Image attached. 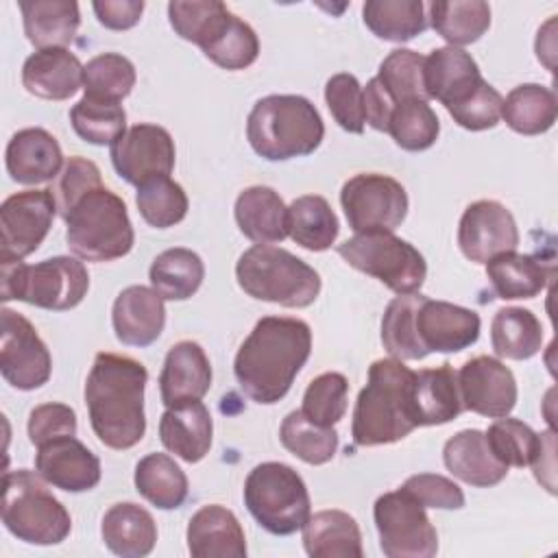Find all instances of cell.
I'll return each mask as SVG.
<instances>
[{"label": "cell", "mask_w": 558, "mask_h": 558, "mask_svg": "<svg viewBox=\"0 0 558 558\" xmlns=\"http://www.w3.org/2000/svg\"><path fill=\"white\" fill-rule=\"evenodd\" d=\"M312 353V329L301 318L264 316L240 344L233 373L242 392L262 405L281 401Z\"/></svg>", "instance_id": "cell-1"}, {"label": "cell", "mask_w": 558, "mask_h": 558, "mask_svg": "<svg viewBox=\"0 0 558 558\" xmlns=\"http://www.w3.org/2000/svg\"><path fill=\"white\" fill-rule=\"evenodd\" d=\"M146 381L148 371L142 362L118 353H96L85 381V405L92 429L105 447L124 451L144 438Z\"/></svg>", "instance_id": "cell-2"}, {"label": "cell", "mask_w": 558, "mask_h": 558, "mask_svg": "<svg viewBox=\"0 0 558 558\" xmlns=\"http://www.w3.org/2000/svg\"><path fill=\"white\" fill-rule=\"evenodd\" d=\"M414 371L403 360H375L368 368L366 386L360 390L351 436L357 447H377L403 440L418 427L414 403Z\"/></svg>", "instance_id": "cell-3"}, {"label": "cell", "mask_w": 558, "mask_h": 558, "mask_svg": "<svg viewBox=\"0 0 558 558\" xmlns=\"http://www.w3.org/2000/svg\"><path fill=\"white\" fill-rule=\"evenodd\" d=\"M325 137L318 109L299 94H270L259 98L246 120L251 148L268 161H288L312 155Z\"/></svg>", "instance_id": "cell-4"}, {"label": "cell", "mask_w": 558, "mask_h": 558, "mask_svg": "<svg viewBox=\"0 0 558 558\" xmlns=\"http://www.w3.org/2000/svg\"><path fill=\"white\" fill-rule=\"evenodd\" d=\"M238 286L257 301L307 307L320 294V275L290 251L272 244L246 248L235 264Z\"/></svg>", "instance_id": "cell-5"}, {"label": "cell", "mask_w": 558, "mask_h": 558, "mask_svg": "<svg viewBox=\"0 0 558 558\" xmlns=\"http://www.w3.org/2000/svg\"><path fill=\"white\" fill-rule=\"evenodd\" d=\"M63 220L70 251L85 262H113L133 248L135 231L126 205L105 185L85 194Z\"/></svg>", "instance_id": "cell-6"}, {"label": "cell", "mask_w": 558, "mask_h": 558, "mask_svg": "<svg viewBox=\"0 0 558 558\" xmlns=\"http://www.w3.org/2000/svg\"><path fill=\"white\" fill-rule=\"evenodd\" d=\"M46 480L35 471H7L2 480V523L28 545H59L72 530L65 506L46 488Z\"/></svg>", "instance_id": "cell-7"}, {"label": "cell", "mask_w": 558, "mask_h": 558, "mask_svg": "<svg viewBox=\"0 0 558 558\" xmlns=\"http://www.w3.org/2000/svg\"><path fill=\"white\" fill-rule=\"evenodd\" d=\"M89 290V275L83 262L57 255L37 264H0V299L24 301L35 307L68 312Z\"/></svg>", "instance_id": "cell-8"}, {"label": "cell", "mask_w": 558, "mask_h": 558, "mask_svg": "<svg viewBox=\"0 0 558 558\" xmlns=\"http://www.w3.org/2000/svg\"><path fill=\"white\" fill-rule=\"evenodd\" d=\"M244 506L275 536L294 534L312 514L303 477L283 462H262L251 469L244 482Z\"/></svg>", "instance_id": "cell-9"}, {"label": "cell", "mask_w": 558, "mask_h": 558, "mask_svg": "<svg viewBox=\"0 0 558 558\" xmlns=\"http://www.w3.org/2000/svg\"><path fill=\"white\" fill-rule=\"evenodd\" d=\"M338 255L355 270L379 279L397 294L418 292L425 277V257L392 231H364L338 244Z\"/></svg>", "instance_id": "cell-10"}, {"label": "cell", "mask_w": 558, "mask_h": 558, "mask_svg": "<svg viewBox=\"0 0 558 558\" xmlns=\"http://www.w3.org/2000/svg\"><path fill=\"white\" fill-rule=\"evenodd\" d=\"M373 519L379 547L388 558H432L438 551V534L425 508L405 490L377 497Z\"/></svg>", "instance_id": "cell-11"}, {"label": "cell", "mask_w": 558, "mask_h": 558, "mask_svg": "<svg viewBox=\"0 0 558 558\" xmlns=\"http://www.w3.org/2000/svg\"><path fill=\"white\" fill-rule=\"evenodd\" d=\"M340 205L355 233L395 231L405 220L408 192L388 174L362 172L344 181Z\"/></svg>", "instance_id": "cell-12"}, {"label": "cell", "mask_w": 558, "mask_h": 558, "mask_svg": "<svg viewBox=\"0 0 558 558\" xmlns=\"http://www.w3.org/2000/svg\"><path fill=\"white\" fill-rule=\"evenodd\" d=\"M0 373L15 390H37L52 373V357L33 323L2 307L0 312Z\"/></svg>", "instance_id": "cell-13"}, {"label": "cell", "mask_w": 558, "mask_h": 558, "mask_svg": "<svg viewBox=\"0 0 558 558\" xmlns=\"http://www.w3.org/2000/svg\"><path fill=\"white\" fill-rule=\"evenodd\" d=\"M59 214L52 190H24L0 205V264L22 262L39 248Z\"/></svg>", "instance_id": "cell-14"}, {"label": "cell", "mask_w": 558, "mask_h": 558, "mask_svg": "<svg viewBox=\"0 0 558 558\" xmlns=\"http://www.w3.org/2000/svg\"><path fill=\"white\" fill-rule=\"evenodd\" d=\"M109 157L120 179L131 185H142L146 179L168 174L174 168V140L159 124L129 126L111 146Z\"/></svg>", "instance_id": "cell-15"}, {"label": "cell", "mask_w": 558, "mask_h": 558, "mask_svg": "<svg viewBox=\"0 0 558 558\" xmlns=\"http://www.w3.org/2000/svg\"><path fill=\"white\" fill-rule=\"evenodd\" d=\"M458 246L475 264H486L499 253L519 246V229L510 209L497 201L471 203L458 225Z\"/></svg>", "instance_id": "cell-16"}, {"label": "cell", "mask_w": 558, "mask_h": 558, "mask_svg": "<svg viewBox=\"0 0 558 558\" xmlns=\"http://www.w3.org/2000/svg\"><path fill=\"white\" fill-rule=\"evenodd\" d=\"M456 375L464 410L488 418H501L508 416L517 405V379L512 371L497 357H471Z\"/></svg>", "instance_id": "cell-17"}, {"label": "cell", "mask_w": 558, "mask_h": 558, "mask_svg": "<svg viewBox=\"0 0 558 558\" xmlns=\"http://www.w3.org/2000/svg\"><path fill=\"white\" fill-rule=\"evenodd\" d=\"M482 329L475 310L423 296L416 307V336L429 353H458L477 342Z\"/></svg>", "instance_id": "cell-18"}, {"label": "cell", "mask_w": 558, "mask_h": 558, "mask_svg": "<svg viewBox=\"0 0 558 558\" xmlns=\"http://www.w3.org/2000/svg\"><path fill=\"white\" fill-rule=\"evenodd\" d=\"M35 471L54 488L85 493L100 482V460L74 436H61L37 447Z\"/></svg>", "instance_id": "cell-19"}, {"label": "cell", "mask_w": 558, "mask_h": 558, "mask_svg": "<svg viewBox=\"0 0 558 558\" xmlns=\"http://www.w3.org/2000/svg\"><path fill=\"white\" fill-rule=\"evenodd\" d=\"M211 388V364L194 340H181L166 353L159 373V392L166 408L203 399Z\"/></svg>", "instance_id": "cell-20"}, {"label": "cell", "mask_w": 558, "mask_h": 558, "mask_svg": "<svg viewBox=\"0 0 558 558\" xmlns=\"http://www.w3.org/2000/svg\"><path fill=\"white\" fill-rule=\"evenodd\" d=\"M7 172L15 183L37 185L59 177L63 168V153L52 133L39 126L17 131L4 150Z\"/></svg>", "instance_id": "cell-21"}, {"label": "cell", "mask_w": 558, "mask_h": 558, "mask_svg": "<svg viewBox=\"0 0 558 558\" xmlns=\"http://www.w3.org/2000/svg\"><path fill=\"white\" fill-rule=\"evenodd\" d=\"M111 325L116 338L129 347L153 344L166 325V307L161 294L148 286L124 288L111 310Z\"/></svg>", "instance_id": "cell-22"}, {"label": "cell", "mask_w": 558, "mask_h": 558, "mask_svg": "<svg viewBox=\"0 0 558 558\" xmlns=\"http://www.w3.org/2000/svg\"><path fill=\"white\" fill-rule=\"evenodd\" d=\"M187 551L194 558H244L246 538L238 517L220 506L198 508L187 523Z\"/></svg>", "instance_id": "cell-23"}, {"label": "cell", "mask_w": 558, "mask_h": 558, "mask_svg": "<svg viewBox=\"0 0 558 558\" xmlns=\"http://www.w3.org/2000/svg\"><path fill=\"white\" fill-rule=\"evenodd\" d=\"M211 436V414L201 399L172 405L159 418L161 445L190 464L201 462L209 453Z\"/></svg>", "instance_id": "cell-24"}, {"label": "cell", "mask_w": 558, "mask_h": 558, "mask_svg": "<svg viewBox=\"0 0 558 558\" xmlns=\"http://www.w3.org/2000/svg\"><path fill=\"white\" fill-rule=\"evenodd\" d=\"M423 78L427 98L442 102L445 109L466 98L484 81L475 59L453 46L434 48L425 57Z\"/></svg>", "instance_id": "cell-25"}, {"label": "cell", "mask_w": 558, "mask_h": 558, "mask_svg": "<svg viewBox=\"0 0 558 558\" xmlns=\"http://www.w3.org/2000/svg\"><path fill=\"white\" fill-rule=\"evenodd\" d=\"M22 85L44 100H68L83 85V63L68 48L37 50L22 65Z\"/></svg>", "instance_id": "cell-26"}, {"label": "cell", "mask_w": 558, "mask_h": 558, "mask_svg": "<svg viewBox=\"0 0 558 558\" xmlns=\"http://www.w3.org/2000/svg\"><path fill=\"white\" fill-rule=\"evenodd\" d=\"M442 462L453 477L477 488L495 486L508 475V466L495 458L486 434L480 429L453 434L442 447Z\"/></svg>", "instance_id": "cell-27"}, {"label": "cell", "mask_w": 558, "mask_h": 558, "mask_svg": "<svg viewBox=\"0 0 558 558\" xmlns=\"http://www.w3.org/2000/svg\"><path fill=\"white\" fill-rule=\"evenodd\" d=\"M238 229L255 244H275L288 235V207L268 185L242 190L233 205Z\"/></svg>", "instance_id": "cell-28"}, {"label": "cell", "mask_w": 558, "mask_h": 558, "mask_svg": "<svg viewBox=\"0 0 558 558\" xmlns=\"http://www.w3.org/2000/svg\"><path fill=\"white\" fill-rule=\"evenodd\" d=\"M24 35L37 48H65L72 44L81 11L74 0H20Z\"/></svg>", "instance_id": "cell-29"}, {"label": "cell", "mask_w": 558, "mask_h": 558, "mask_svg": "<svg viewBox=\"0 0 558 558\" xmlns=\"http://www.w3.org/2000/svg\"><path fill=\"white\" fill-rule=\"evenodd\" d=\"M105 545L122 558L148 556L157 543V523L153 514L133 504H113L100 523Z\"/></svg>", "instance_id": "cell-30"}, {"label": "cell", "mask_w": 558, "mask_h": 558, "mask_svg": "<svg viewBox=\"0 0 558 558\" xmlns=\"http://www.w3.org/2000/svg\"><path fill=\"white\" fill-rule=\"evenodd\" d=\"M303 530V547L314 558H362V532L344 510H320L310 514Z\"/></svg>", "instance_id": "cell-31"}, {"label": "cell", "mask_w": 558, "mask_h": 558, "mask_svg": "<svg viewBox=\"0 0 558 558\" xmlns=\"http://www.w3.org/2000/svg\"><path fill=\"white\" fill-rule=\"evenodd\" d=\"M412 403L416 423L421 425H445L453 421L464 408L458 388V375L451 364L436 368H423L414 373Z\"/></svg>", "instance_id": "cell-32"}, {"label": "cell", "mask_w": 558, "mask_h": 558, "mask_svg": "<svg viewBox=\"0 0 558 558\" xmlns=\"http://www.w3.org/2000/svg\"><path fill=\"white\" fill-rule=\"evenodd\" d=\"M554 268L534 255L508 251L486 262V277L495 294L504 301L534 299L551 279Z\"/></svg>", "instance_id": "cell-33"}, {"label": "cell", "mask_w": 558, "mask_h": 558, "mask_svg": "<svg viewBox=\"0 0 558 558\" xmlns=\"http://www.w3.org/2000/svg\"><path fill=\"white\" fill-rule=\"evenodd\" d=\"M148 279L163 301H185L198 292L205 279V264L192 248L174 246L153 259Z\"/></svg>", "instance_id": "cell-34"}, {"label": "cell", "mask_w": 558, "mask_h": 558, "mask_svg": "<svg viewBox=\"0 0 558 558\" xmlns=\"http://www.w3.org/2000/svg\"><path fill=\"white\" fill-rule=\"evenodd\" d=\"M137 493L159 510H174L187 497V477L168 453H148L135 464Z\"/></svg>", "instance_id": "cell-35"}, {"label": "cell", "mask_w": 558, "mask_h": 558, "mask_svg": "<svg viewBox=\"0 0 558 558\" xmlns=\"http://www.w3.org/2000/svg\"><path fill=\"white\" fill-rule=\"evenodd\" d=\"M558 116L556 94L538 83L517 85L501 105L504 122L521 135H541L549 131Z\"/></svg>", "instance_id": "cell-36"}, {"label": "cell", "mask_w": 558, "mask_h": 558, "mask_svg": "<svg viewBox=\"0 0 558 558\" xmlns=\"http://www.w3.org/2000/svg\"><path fill=\"white\" fill-rule=\"evenodd\" d=\"M340 231L338 218L318 194H305L290 203L288 207V235L303 248L320 253L331 248Z\"/></svg>", "instance_id": "cell-37"}, {"label": "cell", "mask_w": 558, "mask_h": 558, "mask_svg": "<svg viewBox=\"0 0 558 558\" xmlns=\"http://www.w3.org/2000/svg\"><path fill=\"white\" fill-rule=\"evenodd\" d=\"M432 28L453 48L477 41L490 26V7L482 0H438L429 4Z\"/></svg>", "instance_id": "cell-38"}, {"label": "cell", "mask_w": 558, "mask_h": 558, "mask_svg": "<svg viewBox=\"0 0 558 558\" xmlns=\"http://www.w3.org/2000/svg\"><path fill=\"white\" fill-rule=\"evenodd\" d=\"M362 20L375 37L395 44L410 41L427 28L421 0H368L362 7Z\"/></svg>", "instance_id": "cell-39"}, {"label": "cell", "mask_w": 558, "mask_h": 558, "mask_svg": "<svg viewBox=\"0 0 558 558\" xmlns=\"http://www.w3.org/2000/svg\"><path fill=\"white\" fill-rule=\"evenodd\" d=\"M490 344L499 357L530 360L543 347V325L525 307H504L493 316Z\"/></svg>", "instance_id": "cell-40"}, {"label": "cell", "mask_w": 558, "mask_h": 558, "mask_svg": "<svg viewBox=\"0 0 558 558\" xmlns=\"http://www.w3.org/2000/svg\"><path fill=\"white\" fill-rule=\"evenodd\" d=\"M201 50L218 68L244 70L255 63L259 54V39L251 24L229 11Z\"/></svg>", "instance_id": "cell-41"}, {"label": "cell", "mask_w": 558, "mask_h": 558, "mask_svg": "<svg viewBox=\"0 0 558 558\" xmlns=\"http://www.w3.org/2000/svg\"><path fill=\"white\" fill-rule=\"evenodd\" d=\"M425 294H399L395 296L381 318L384 349L397 360H423L427 351L416 336V307Z\"/></svg>", "instance_id": "cell-42"}, {"label": "cell", "mask_w": 558, "mask_h": 558, "mask_svg": "<svg viewBox=\"0 0 558 558\" xmlns=\"http://www.w3.org/2000/svg\"><path fill=\"white\" fill-rule=\"evenodd\" d=\"M279 440L292 456L314 466L329 462L338 451V432L312 423L301 410L286 414L279 427Z\"/></svg>", "instance_id": "cell-43"}, {"label": "cell", "mask_w": 558, "mask_h": 558, "mask_svg": "<svg viewBox=\"0 0 558 558\" xmlns=\"http://www.w3.org/2000/svg\"><path fill=\"white\" fill-rule=\"evenodd\" d=\"M74 133L94 146H111L126 131V111L120 102L83 96L70 109Z\"/></svg>", "instance_id": "cell-44"}, {"label": "cell", "mask_w": 558, "mask_h": 558, "mask_svg": "<svg viewBox=\"0 0 558 558\" xmlns=\"http://www.w3.org/2000/svg\"><path fill=\"white\" fill-rule=\"evenodd\" d=\"M137 211L155 229H168L179 225L187 214V194L168 174L146 179L137 185Z\"/></svg>", "instance_id": "cell-45"}, {"label": "cell", "mask_w": 558, "mask_h": 558, "mask_svg": "<svg viewBox=\"0 0 558 558\" xmlns=\"http://www.w3.org/2000/svg\"><path fill=\"white\" fill-rule=\"evenodd\" d=\"M386 133H390L399 148L418 153L436 144L440 120L427 100H403L395 105Z\"/></svg>", "instance_id": "cell-46"}, {"label": "cell", "mask_w": 558, "mask_h": 558, "mask_svg": "<svg viewBox=\"0 0 558 558\" xmlns=\"http://www.w3.org/2000/svg\"><path fill=\"white\" fill-rule=\"evenodd\" d=\"M135 65L118 52H102L83 65L85 96L120 102L135 87Z\"/></svg>", "instance_id": "cell-47"}, {"label": "cell", "mask_w": 558, "mask_h": 558, "mask_svg": "<svg viewBox=\"0 0 558 558\" xmlns=\"http://www.w3.org/2000/svg\"><path fill=\"white\" fill-rule=\"evenodd\" d=\"M423 68H425L423 54L410 48H397L388 52V57L379 63L377 78L384 85V89L392 96L395 102L429 100L425 92Z\"/></svg>", "instance_id": "cell-48"}, {"label": "cell", "mask_w": 558, "mask_h": 558, "mask_svg": "<svg viewBox=\"0 0 558 558\" xmlns=\"http://www.w3.org/2000/svg\"><path fill=\"white\" fill-rule=\"evenodd\" d=\"M349 381L342 373H320L310 381L303 395L301 412L316 425L333 427L347 412Z\"/></svg>", "instance_id": "cell-49"}, {"label": "cell", "mask_w": 558, "mask_h": 558, "mask_svg": "<svg viewBox=\"0 0 558 558\" xmlns=\"http://www.w3.org/2000/svg\"><path fill=\"white\" fill-rule=\"evenodd\" d=\"M484 434L495 458L508 469L527 466L541 442V434H536L527 423L510 416L497 418Z\"/></svg>", "instance_id": "cell-50"}, {"label": "cell", "mask_w": 558, "mask_h": 558, "mask_svg": "<svg viewBox=\"0 0 558 558\" xmlns=\"http://www.w3.org/2000/svg\"><path fill=\"white\" fill-rule=\"evenodd\" d=\"M227 13L229 9L220 0H172L168 4V20L174 33L198 48L209 39L216 24H220Z\"/></svg>", "instance_id": "cell-51"}, {"label": "cell", "mask_w": 558, "mask_h": 558, "mask_svg": "<svg viewBox=\"0 0 558 558\" xmlns=\"http://www.w3.org/2000/svg\"><path fill=\"white\" fill-rule=\"evenodd\" d=\"M325 102L340 129L349 133L364 131V124H366L364 94H362L360 81L353 74L349 72L333 74L325 85Z\"/></svg>", "instance_id": "cell-52"}, {"label": "cell", "mask_w": 558, "mask_h": 558, "mask_svg": "<svg viewBox=\"0 0 558 558\" xmlns=\"http://www.w3.org/2000/svg\"><path fill=\"white\" fill-rule=\"evenodd\" d=\"M501 94L488 81H482L466 98L447 107V111L462 129L486 131L497 126V122L501 120Z\"/></svg>", "instance_id": "cell-53"}, {"label": "cell", "mask_w": 558, "mask_h": 558, "mask_svg": "<svg viewBox=\"0 0 558 558\" xmlns=\"http://www.w3.org/2000/svg\"><path fill=\"white\" fill-rule=\"evenodd\" d=\"M102 185V179H100V168L85 159V157H70L57 181H54V187H52V194H54V201H57V209L59 214L65 218V214L85 196L89 194L92 190L100 187Z\"/></svg>", "instance_id": "cell-54"}, {"label": "cell", "mask_w": 558, "mask_h": 558, "mask_svg": "<svg viewBox=\"0 0 558 558\" xmlns=\"http://www.w3.org/2000/svg\"><path fill=\"white\" fill-rule=\"evenodd\" d=\"M401 490H405L412 499H416L423 508H438V510H460L464 506L462 488L438 473H416L410 475Z\"/></svg>", "instance_id": "cell-55"}, {"label": "cell", "mask_w": 558, "mask_h": 558, "mask_svg": "<svg viewBox=\"0 0 558 558\" xmlns=\"http://www.w3.org/2000/svg\"><path fill=\"white\" fill-rule=\"evenodd\" d=\"M28 440L39 447L48 440L76 434V412L65 403H41L28 414Z\"/></svg>", "instance_id": "cell-56"}, {"label": "cell", "mask_w": 558, "mask_h": 558, "mask_svg": "<svg viewBox=\"0 0 558 558\" xmlns=\"http://www.w3.org/2000/svg\"><path fill=\"white\" fill-rule=\"evenodd\" d=\"M92 9L105 28L129 31L140 22L144 13V2L142 0H96Z\"/></svg>", "instance_id": "cell-57"}, {"label": "cell", "mask_w": 558, "mask_h": 558, "mask_svg": "<svg viewBox=\"0 0 558 558\" xmlns=\"http://www.w3.org/2000/svg\"><path fill=\"white\" fill-rule=\"evenodd\" d=\"M364 94V113H366V122L375 129V131H388V122L395 109V100L392 96L384 89V85L379 83L377 76H373L366 87H362Z\"/></svg>", "instance_id": "cell-58"}, {"label": "cell", "mask_w": 558, "mask_h": 558, "mask_svg": "<svg viewBox=\"0 0 558 558\" xmlns=\"http://www.w3.org/2000/svg\"><path fill=\"white\" fill-rule=\"evenodd\" d=\"M554 449H556V436L554 429H547L541 434V442L538 449L530 462V466L534 469L536 480L549 490L556 493L554 488Z\"/></svg>", "instance_id": "cell-59"}]
</instances>
